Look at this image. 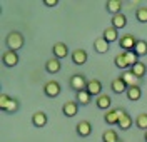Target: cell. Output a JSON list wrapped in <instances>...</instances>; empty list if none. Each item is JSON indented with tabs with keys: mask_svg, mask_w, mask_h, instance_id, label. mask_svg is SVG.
<instances>
[{
	"mask_svg": "<svg viewBox=\"0 0 147 142\" xmlns=\"http://www.w3.org/2000/svg\"><path fill=\"white\" fill-rule=\"evenodd\" d=\"M117 141H119V134L114 129H107L102 134V142H117Z\"/></svg>",
	"mask_w": 147,
	"mask_h": 142,
	"instance_id": "obj_27",
	"label": "cell"
},
{
	"mask_svg": "<svg viewBox=\"0 0 147 142\" xmlns=\"http://www.w3.org/2000/svg\"><path fill=\"white\" fill-rule=\"evenodd\" d=\"M136 44H137V38L134 37V35H130V34L120 37V47L124 48V52H134Z\"/></svg>",
	"mask_w": 147,
	"mask_h": 142,
	"instance_id": "obj_4",
	"label": "cell"
},
{
	"mask_svg": "<svg viewBox=\"0 0 147 142\" xmlns=\"http://www.w3.org/2000/svg\"><path fill=\"white\" fill-rule=\"evenodd\" d=\"M94 48H95V52H99V54H107L109 48H110V44L104 37H99V38L94 40Z\"/></svg>",
	"mask_w": 147,
	"mask_h": 142,
	"instance_id": "obj_12",
	"label": "cell"
},
{
	"mask_svg": "<svg viewBox=\"0 0 147 142\" xmlns=\"http://www.w3.org/2000/svg\"><path fill=\"white\" fill-rule=\"evenodd\" d=\"M117 125L120 127V131H127V129H130V125H132V117L124 109L120 110V117H119V124Z\"/></svg>",
	"mask_w": 147,
	"mask_h": 142,
	"instance_id": "obj_14",
	"label": "cell"
},
{
	"mask_svg": "<svg viewBox=\"0 0 147 142\" xmlns=\"http://www.w3.org/2000/svg\"><path fill=\"white\" fill-rule=\"evenodd\" d=\"M32 124L35 125V127H45L47 125V114L42 112V110H38V112H35L34 115H32Z\"/></svg>",
	"mask_w": 147,
	"mask_h": 142,
	"instance_id": "obj_15",
	"label": "cell"
},
{
	"mask_svg": "<svg viewBox=\"0 0 147 142\" xmlns=\"http://www.w3.org/2000/svg\"><path fill=\"white\" fill-rule=\"evenodd\" d=\"M136 19L140 24H147V7H139L136 12Z\"/></svg>",
	"mask_w": 147,
	"mask_h": 142,
	"instance_id": "obj_28",
	"label": "cell"
},
{
	"mask_svg": "<svg viewBox=\"0 0 147 142\" xmlns=\"http://www.w3.org/2000/svg\"><path fill=\"white\" fill-rule=\"evenodd\" d=\"M105 9H107V12H110L112 15H117V13H120L122 2H120V0H107V2H105Z\"/></svg>",
	"mask_w": 147,
	"mask_h": 142,
	"instance_id": "obj_19",
	"label": "cell"
},
{
	"mask_svg": "<svg viewBox=\"0 0 147 142\" xmlns=\"http://www.w3.org/2000/svg\"><path fill=\"white\" fill-rule=\"evenodd\" d=\"M125 59H127V64L129 67H132V65H136L139 62V57L134 54V52H125Z\"/></svg>",
	"mask_w": 147,
	"mask_h": 142,
	"instance_id": "obj_31",
	"label": "cell"
},
{
	"mask_svg": "<svg viewBox=\"0 0 147 142\" xmlns=\"http://www.w3.org/2000/svg\"><path fill=\"white\" fill-rule=\"evenodd\" d=\"M125 25H127V17L122 12L117 13V15H112V27L114 28L120 30V28H125Z\"/></svg>",
	"mask_w": 147,
	"mask_h": 142,
	"instance_id": "obj_16",
	"label": "cell"
},
{
	"mask_svg": "<svg viewBox=\"0 0 147 142\" xmlns=\"http://www.w3.org/2000/svg\"><path fill=\"white\" fill-rule=\"evenodd\" d=\"M2 62L7 67H15L18 64V54L13 52V50H5L2 54Z\"/></svg>",
	"mask_w": 147,
	"mask_h": 142,
	"instance_id": "obj_3",
	"label": "cell"
},
{
	"mask_svg": "<svg viewBox=\"0 0 147 142\" xmlns=\"http://www.w3.org/2000/svg\"><path fill=\"white\" fill-rule=\"evenodd\" d=\"M117 142H122V141H117Z\"/></svg>",
	"mask_w": 147,
	"mask_h": 142,
	"instance_id": "obj_35",
	"label": "cell"
},
{
	"mask_svg": "<svg viewBox=\"0 0 147 142\" xmlns=\"http://www.w3.org/2000/svg\"><path fill=\"white\" fill-rule=\"evenodd\" d=\"M95 104H97V107H99L100 110H109L110 104H112V99H110V95L102 94V95H99V97H97Z\"/></svg>",
	"mask_w": 147,
	"mask_h": 142,
	"instance_id": "obj_18",
	"label": "cell"
},
{
	"mask_svg": "<svg viewBox=\"0 0 147 142\" xmlns=\"http://www.w3.org/2000/svg\"><path fill=\"white\" fill-rule=\"evenodd\" d=\"M144 139H146V142H147V131H146V134H144Z\"/></svg>",
	"mask_w": 147,
	"mask_h": 142,
	"instance_id": "obj_34",
	"label": "cell"
},
{
	"mask_svg": "<svg viewBox=\"0 0 147 142\" xmlns=\"http://www.w3.org/2000/svg\"><path fill=\"white\" fill-rule=\"evenodd\" d=\"M120 110H122V109H110V110H107V114L104 115V120L109 124V125H115V124H119Z\"/></svg>",
	"mask_w": 147,
	"mask_h": 142,
	"instance_id": "obj_10",
	"label": "cell"
},
{
	"mask_svg": "<svg viewBox=\"0 0 147 142\" xmlns=\"http://www.w3.org/2000/svg\"><path fill=\"white\" fill-rule=\"evenodd\" d=\"M136 125L142 131H147V114H139L136 119Z\"/></svg>",
	"mask_w": 147,
	"mask_h": 142,
	"instance_id": "obj_29",
	"label": "cell"
},
{
	"mask_svg": "<svg viewBox=\"0 0 147 142\" xmlns=\"http://www.w3.org/2000/svg\"><path fill=\"white\" fill-rule=\"evenodd\" d=\"M110 87H112V92L114 94H125L127 92V84L122 80V77H117V79H114L112 80V84H110Z\"/></svg>",
	"mask_w": 147,
	"mask_h": 142,
	"instance_id": "obj_9",
	"label": "cell"
},
{
	"mask_svg": "<svg viewBox=\"0 0 147 142\" xmlns=\"http://www.w3.org/2000/svg\"><path fill=\"white\" fill-rule=\"evenodd\" d=\"M59 2L57 0H44V5H47V7H55Z\"/></svg>",
	"mask_w": 147,
	"mask_h": 142,
	"instance_id": "obj_33",
	"label": "cell"
},
{
	"mask_svg": "<svg viewBox=\"0 0 147 142\" xmlns=\"http://www.w3.org/2000/svg\"><path fill=\"white\" fill-rule=\"evenodd\" d=\"M125 94H127V99H129V100H132V102L139 100V99L142 97V90H140V85H136V87H129Z\"/></svg>",
	"mask_w": 147,
	"mask_h": 142,
	"instance_id": "obj_23",
	"label": "cell"
},
{
	"mask_svg": "<svg viewBox=\"0 0 147 142\" xmlns=\"http://www.w3.org/2000/svg\"><path fill=\"white\" fill-rule=\"evenodd\" d=\"M77 99V104L79 105H89L90 104V100H92V95L87 92V90H80V92H77V95H75Z\"/></svg>",
	"mask_w": 147,
	"mask_h": 142,
	"instance_id": "obj_24",
	"label": "cell"
},
{
	"mask_svg": "<svg viewBox=\"0 0 147 142\" xmlns=\"http://www.w3.org/2000/svg\"><path fill=\"white\" fill-rule=\"evenodd\" d=\"M130 72L134 74V75L137 77V79H142V77L147 74V67H146V64L142 62V60H139L136 65H132L130 67Z\"/></svg>",
	"mask_w": 147,
	"mask_h": 142,
	"instance_id": "obj_17",
	"label": "cell"
},
{
	"mask_svg": "<svg viewBox=\"0 0 147 142\" xmlns=\"http://www.w3.org/2000/svg\"><path fill=\"white\" fill-rule=\"evenodd\" d=\"M87 82H89V80H87L82 74H75V75L70 77V87L75 90V94L80 92V90H85V89H87Z\"/></svg>",
	"mask_w": 147,
	"mask_h": 142,
	"instance_id": "obj_2",
	"label": "cell"
},
{
	"mask_svg": "<svg viewBox=\"0 0 147 142\" xmlns=\"http://www.w3.org/2000/svg\"><path fill=\"white\" fill-rule=\"evenodd\" d=\"M60 90H62V87H60V84L57 80H50L44 87V92H45L47 97H57V95L60 94Z\"/></svg>",
	"mask_w": 147,
	"mask_h": 142,
	"instance_id": "obj_6",
	"label": "cell"
},
{
	"mask_svg": "<svg viewBox=\"0 0 147 142\" xmlns=\"http://www.w3.org/2000/svg\"><path fill=\"white\" fill-rule=\"evenodd\" d=\"M120 77H122V80L127 84V87H136V85H139V79L134 75L130 70H124Z\"/></svg>",
	"mask_w": 147,
	"mask_h": 142,
	"instance_id": "obj_21",
	"label": "cell"
},
{
	"mask_svg": "<svg viewBox=\"0 0 147 142\" xmlns=\"http://www.w3.org/2000/svg\"><path fill=\"white\" fill-rule=\"evenodd\" d=\"M24 44H25V38L20 32H10L5 38V45L9 47V50H13V52L20 50L24 47Z\"/></svg>",
	"mask_w": 147,
	"mask_h": 142,
	"instance_id": "obj_1",
	"label": "cell"
},
{
	"mask_svg": "<svg viewBox=\"0 0 147 142\" xmlns=\"http://www.w3.org/2000/svg\"><path fill=\"white\" fill-rule=\"evenodd\" d=\"M18 110V100L17 99H12L9 102V105H7V109L3 110V112H7V114H15Z\"/></svg>",
	"mask_w": 147,
	"mask_h": 142,
	"instance_id": "obj_30",
	"label": "cell"
},
{
	"mask_svg": "<svg viewBox=\"0 0 147 142\" xmlns=\"http://www.w3.org/2000/svg\"><path fill=\"white\" fill-rule=\"evenodd\" d=\"M75 131H77V134L80 137H89L92 134V125L89 120H80V122L75 125Z\"/></svg>",
	"mask_w": 147,
	"mask_h": 142,
	"instance_id": "obj_8",
	"label": "cell"
},
{
	"mask_svg": "<svg viewBox=\"0 0 147 142\" xmlns=\"http://www.w3.org/2000/svg\"><path fill=\"white\" fill-rule=\"evenodd\" d=\"M10 100H12V97H10V95H7V94H2V95H0V109H2V110H5Z\"/></svg>",
	"mask_w": 147,
	"mask_h": 142,
	"instance_id": "obj_32",
	"label": "cell"
},
{
	"mask_svg": "<svg viewBox=\"0 0 147 142\" xmlns=\"http://www.w3.org/2000/svg\"><path fill=\"white\" fill-rule=\"evenodd\" d=\"M79 110V104L77 102H72V100H67L64 105H62V112H64L65 117H74Z\"/></svg>",
	"mask_w": 147,
	"mask_h": 142,
	"instance_id": "obj_13",
	"label": "cell"
},
{
	"mask_svg": "<svg viewBox=\"0 0 147 142\" xmlns=\"http://www.w3.org/2000/svg\"><path fill=\"white\" fill-rule=\"evenodd\" d=\"M92 97H99L102 95V82L100 80H97V79H92L87 82V89H85Z\"/></svg>",
	"mask_w": 147,
	"mask_h": 142,
	"instance_id": "obj_5",
	"label": "cell"
},
{
	"mask_svg": "<svg viewBox=\"0 0 147 142\" xmlns=\"http://www.w3.org/2000/svg\"><path fill=\"white\" fill-rule=\"evenodd\" d=\"M114 64H115V67H117V69H120V70H125V69L129 67L127 59H125V52H120V54H117V55H115V59H114Z\"/></svg>",
	"mask_w": 147,
	"mask_h": 142,
	"instance_id": "obj_25",
	"label": "cell"
},
{
	"mask_svg": "<svg viewBox=\"0 0 147 142\" xmlns=\"http://www.w3.org/2000/svg\"><path fill=\"white\" fill-rule=\"evenodd\" d=\"M102 37L105 38L109 44H112V42H117L119 40V34H117V28L114 27H107L104 32H102Z\"/></svg>",
	"mask_w": 147,
	"mask_h": 142,
	"instance_id": "obj_20",
	"label": "cell"
},
{
	"mask_svg": "<svg viewBox=\"0 0 147 142\" xmlns=\"http://www.w3.org/2000/svg\"><path fill=\"white\" fill-rule=\"evenodd\" d=\"M62 69V64H60V60L59 59H50V60H47L45 64V70L49 72V74H57L59 70Z\"/></svg>",
	"mask_w": 147,
	"mask_h": 142,
	"instance_id": "obj_22",
	"label": "cell"
},
{
	"mask_svg": "<svg viewBox=\"0 0 147 142\" xmlns=\"http://www.w3.org/2000/svg\"><path fill=\"white\" fill-rule=\"evenodd\" d=\"M134 54L137 57L147 55V42L146 40H137V44H136V47H134Z\"/></svg>",
	"mask_w": 147,
	"mask_h": 142,
	"instance_id": "obj_26",
	"label": "cell"
},
{
	"mask_svg": "<svg viewBox=\"0 0 147 142\" xmlns=\"http://www.w3.org/2000/svg\"><path fill=\"white\" fill-rule=\"evenodd\" d=\"M52 54H54L55 59H65V57L69 55V47H67V44L64 42H57L54 44V47H52Z\"/></svg>",
	"mask_w": 147,
	"mask_h": 142,
	"instance_id": "obj_7",
	"label": "cell"
},
{
	"mask_svg": "<svg viewBox=\"0 0 147 142\" xmlns=\"http://www.w3.org/2000/svg\"><path fill=\"white\" fill-rule=\"evenodd\" d=\"M72 62L75 65H84L87 62V52L84 48H77L72 52Z\"/></svg>",
	"mask_w": 147,
	"mask_h": 142,
	"instance_id": "obj_11",
	"label": "cell"
}]
</instances>
